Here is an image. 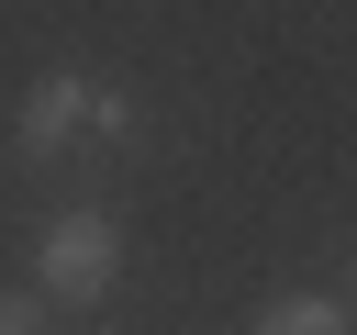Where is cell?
<instances>
[{
	"mask_svg": "<svg viewBox=\"0 0 357 335\" xmlns=\"http://www.w3.org/2000/svg\"><path fill=\"white\" fill-rule=\"evenodd\" d=\"M89 335H112V324H89Z\"/></svg>",
	"mask_w": 357,
	"mask_h": 335,
	"instance_id": "cell-5",
	"label": "cell"
},
{
	"mask_svg": "<svg viewBox=\"0 0 357 335\" xmlns=\"http://www.w3.org/2000/svg\"><path fill=\"white\" fill-rule=\"evenodd\" d=\"M257 335H346V302L290 290V302H268V313H257Z\"/></svg>",
	"mask_w": 357,
	"mask_h": 335,
	"instance_id": "cell-3",
	"label": "cell"
},
{
	"mask_svg": "<svg viewBox=\"0 0 357 335\" xmlns=\"http://www.w3.org/2000/svg\"><path fill=\"white\" fill-rule=\"evenodd\" d=\"M78 123H100V134H123L134 112H123V89H100V78H78V67H56V78H33V100H22V156H56Z\"/></svg>",
	"mask_w": 357,
	"mask_h": 335,
	"instance_id": "cell-2",
	"label": "cell"
},
{
	"mask_svg": "<svg viewBox=\"0 0 357 335\" xmlns=\"http://www.w3.org/2000/svg\"><path fill=\"white\" fill-rule=\"evenodd\" d=\"M0 335H45V290H0Z\"/></svg>",
	"mask_w": 357,
	"mask_h": 335,
	"instance_id": "cell-4",
	"label": "cell"
},
{
	"mask_svg": "<svg viewBox=\"0 0 357 335\" xmlns=\"http://www.w3.org/2000/svg\"><path fill=\"white\" fill-rule=\"evenodd\" d=\"M33 268H45V302H100V290L123 279V234H112V212H56L45 246H33Z\"/></svg>",
	"mask_w": 357,
	"mask_h": 335,
	"instance_id": "cell-1",
	"label": "cell"
}]
</instances>
